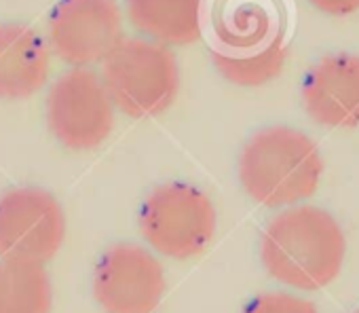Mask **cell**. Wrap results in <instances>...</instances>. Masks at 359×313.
Wrapping results in <instances>:
<instances>
[{
	"instance_id": "cell-16",
	"label": "cell",
	"mask_w": 359,
	"mask_h": 313,
	"mask_svg": "<svg viewBox=\"0 0 359 313\" xmlns=\"http://www.w3.org/2000/svg\"><path fill=\"white\" fill-rule=\"evenodd\" d=\"M309 3L330 15H348L359 9V0H309Z\"/></svg>"
},
{
	"instance_id": "cell-10",
	"label": "cell",
	"mask_w": 359,
	"mask_h": 313,
	"mask_svg": "<svg viewBox=\"0 0 359 313\" xmlns=\"http://www.w3.org/2000/svg\"><path fill=\"white\" fill-rule=\"evenodd\" d=\"M51 72V49L34 28L0 24V100H26L41 91Z\"/></svg>"
},
{
	"instance_id": "cell-13",
	"label": "cell",
	"mask_w": 359,
	"mask_h": 313,
	"mask_svg": "<svg viewBox=\"0 0 359 313\" xmlns=\"http://www.w3.org/2000/svg\"><path fill=\"white\" fill-rule=\"evenodd\" d=\"M53 281L45 262L0 260V313H51Z\"/></svg>"
},
{
	"instance_id": "cell-8",
	"label": "cell",
	"mask_w": 359,
	"mask_h": 313,
	"mask_svg": "<svg viewBox=\"0 0 359 313\" xmlns=\"http://www.w3.org/2000/svg\"><path fill=\"white\" fill-rule=\"evenodd\" d=\"M91 290L104 313H152L165 294V271L150 248L114 244L97 258Z\"/></svg>"
},
{
	"instance_id": "cell-17",
	"label": "cell",
	"mask_w": 359,
	"mask_h": 313,
	"mask_svg": "<svg viewBox=\"0 0 359 313\" xmlns=\"http://www.w3.org/2000/svg\"><path fill=\"white\" fill-rule=\"evenodd\" d=\"M355 313H359V311H355Z\"/></svg>"
},
{
	"instance_id": "cell-12",
	"label": "cell",
	"mask_w": 359,
	"mask_h": 313,
	"mask_svg": "<svg viewBox=\"0 0 359 313\" xmlns=\"http://www.w3.org/2000/svg\"><path fill=\"white\" fill-rule=\"evenodd\" d=\"M214 30L233 51L254 49L277 36V13L269 0H220L214 11Z\"/></svg>"
},
{
	"instance_id": "cell-6",
	"label": "cell",
	"mask_w": 359,
	"mask_h": 313,
	"mask_svg": "<svg viewBox=\"0 0 359 313\" xmlns=\"http://www.w3.org/2000/svg\"><path fill=\"white\" fill-rule=\"evenodd\" d=\"M68 231L62 204L45 189L20 187L0 195V260L49 262Z\"/></svg>"
},
{
	"instance_id": "cell-2",
	"label": "cell",
	"mask_w": 359,
	"mask_h": 313,
	"mask_svg": "<svg viewBox=\"0 0 359 313\" xmlns=\"http://www.w3.org/2000/svg\"><path fill=\"white\" fill-rule=\"evenodd\" d=\"M323 174L317 144L298 129L275 125L258 131L239 156L243 191L264 208H290L315 195Z\"/></svg>"
},
{
	"instance_id": "cell-4",
	"label": "cell",
	"mask_w": 359,
	"mask_h": 313,
	"mask_svg": "<svg viewBox=\"0 0 359 313\" xmlns=\"http://www.w3.org/2000/svg\"><path fill=\"white\" fill-rule=\"evenodd\" d=\"M216 208L205 191L189 182H167L150 191L137 212V229L146 246L165 258L189 260L214 239Z\"/></svg>"
},
{
	"instance_id": "cell-7",
	"label": "cell",
	"mask_w": 359,
	"mask_h": 313,
	"mask_svg": "<svg viewBox=\"0 0 359 313\" xmlns=\"http://www.w3.org/2000/svg\"><path fill=\"white\" fill-rule=\"evenodd\" d=\"M116 0H60L47 26V45L70 68L102 64L123 41Z\"/></svg>"
},
{
	"instance_id": "cell-15",
	"label": "cell",
	"mask_w": 359,
	"mask_h": 313,
	"mask_svg": "<svg viewBox=\"0 0 359 313\" xmlns=\"http://www.w3.org/2000/svg\"><path fill=\"white\" fill-rule=\"evenodd\" d=\"M241 313H319V309L290 292H262L248 300Z\"/></svg>"
},
{
	"instance_id": "cell-11",
	"label": "cell",
	"mask_w": 359,
	"mask_h": 313,
	"mask_svg": "<svg viewBox=\"0 0 359 313\" xmlns=\"http://www.w3.org/2000/svg\"><path fill=\"white\" fill-rule=\"evenodd\" d=\"M129 24L140 36L165 47H184L201 39L203 0H123Z\"/></svg>"
},
{
	"instance_id": "cell-14",
	"label": "cell",
	"mask_w": 359,
	"mask_h": 313,
	"mask_svg": "<svg viewBox=\"0 0 359 313\" xmlns=\"http://www.w3.org/2000/svg\"><path fill=\"white\" fill-rule=\"evenodd\" d=\"M212 60H214L216 70L229 83L239 85V87H260L273 81L275 76H279V72L285 66L287 51H285L281 36L277 34L269 43L254 47V49L212 51Z\"/></svg>"
},
{
	"instance_id": "cell-3",
	"label": "cell",
	"mask_w": 359,
	"mask_h": 313,
	"mask_svg": "<svg viewBox=\"0 0 359 313\" xmlns=\"http://www.w3.org/2000/svg\"><path fill=\"white\" fill-rule=\"evenodd\" d=\"M102 81L116 110L131 119L165 112L180 89V66L171 47L144 36L123 39L102 62Z\"/></svg>"
},
{
	"instance_id": "cell-9",
	"label": "cell",
	"mask_w": 359,
	"mask_h": 313,
	"mask_svg": "<svg viewBox=\"0 0 359 313\" xmlns=\"http://www.w3.org/2000/svg\"><path fill=\"white\" fill-rule=\"evenodd\" d=\"M302 102L319 125H359V58L346 53L323 58L302 83Z\"/></svg>"
},
{
	"instance_id": "cell-5",
	"label": "cell",
	"mask_w": 359,
	"mask_h": 313,
	"mask_svg": "<svg viewBox=\"0 0 359 313\" xmlns=\"http://www.w3.org/2000/svg\"><path fill=\"white\" fill-rule=\"evenodd\" d=\"M114 104L91 68H70L49 87L47 125L53 138L70 150H91L104 144L114 127Z\"/></svg>"
},
{
	"instance_id": "cell-1",
	"label": "cell",
	"mask_w": 359,
	"mask_h": 313,
	"mask_svg": "<svg viewBox=\"0 0 359 313\" xmlns=\"http://www.w3.org/2000/svg\"><path fill=\"white\" fill-rule=\"evenodd\" d=\"M346 239L336 218L315 206H290L262 233L260 258L283 286L313 292L332 284L344 262Z\"/></svg>"
}]
</instances>
